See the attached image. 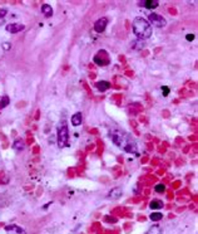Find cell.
Masks as SVG:
<instances>
[{"label":"cell","mask_w":198,"mask_h":234,"mask_svg":"<svg viewBox=\"0 0 198 234\" xmlns=\"http://www.w3.org/2000/svg\"><path fill=\"white\" fill-rule=\"evenodd\" d=\"M133 33L138 37V39H147L152 35V25L148 23L147 19L137 17L133 20Z\"/></svg>","instance_id":"1"},{"label":"cell","mask_w":198,"mask_h":234,"mask_svg":"<svg viewBox=\"0 0 198 234\" xmlns=\"http://www.w3.org/2000/svg\"><path fill=\"white\" fill-rule=\"evenodd\" d=\"M57 136H58V145H59V147H65L68 145V140H69V131H68V126L65 124V121H63L58 126Z\"/></svg>","instance_id":"2"},{"label":"cell","mask_w":198,"mask_h":234,"mask_svg":"<svg viewBox=\"0 0 198 234\" xmlns=\"http://www.w3.org/2000/svg\"><path fill=\"white\" fill-rule=\"evenodd\" d=\"M110 139L117 146H123L124 147L127 143H129L131 141H128V136L125 134H123L120 131H112L110 132Z\"/></svg>","instance_id":"3"},{"label":"cell","mask_w":198,"mask_h":234,"mask_svg":"<svg viewBox=\"0 0 198 234\" xmlns=\"http://www.w3.org/2000/svg\"><path fill=\"white\" fill-rule=\"evenodd\" d=\"M148 20H149V24H152L154 26H157V28H163V26H165V24H167V22H165V19L162 17V15H158V14H149L148 15Z\"/></svg>","instance_id":"4"},{"label":"cell","mask_w":198,"mask_h":234,"mask_svg":"<svg viewBox=\"0 0 198 234\" xmlns=\"http://www.w3.org/2000/svg\"><path fill=\"white\" fill-rule=\"evenodd\" d=\"M107 24H108V19L107 18H100L98 19L97 22L94 23V30L97 31V33H103L107 28Z\"/></svg>","instance_id":"5"},{"label":"cell","mask_w":198,"mask_h":234,"mask_svg":"<svg viewBox=\"0 0 198 234\" xmlns=\"http://www.w3.org/2000/svg\"><path fill=\"white\" fill-rule=\"evenodd\" d=\"M5 230H7L8 234H26V232L23 229V228H20L19 225H7L5 227Z\"/></svg>","instance_id":"6"},{"label":"cell","mask_w":198,"mask_h":234,"mask_svg":"<svg viewBox=\"0 0 198 234\" xmlns=\"http://www.w3.org/2000/svg\"><path fill=\"white\" fill-rule=\"evenodd\" d=\"M139 5L146 9H156L159 5V3L158 0H143V1L139 3Z\"/></svg>","instance_id":"7"},{"label":"cell","mask_w":198,"mask_h":234,"mask_svg":"<svg viewBox=\"0 0 198 234\" xmlns=\"http://www.w3.org/2000/svg\"><path fill=\"white\" fill-rule=\"evenodd\" d=\"M23 29H24V25L19 23H12L7 25V30L9 33H18V31H21Z\"/></svg>","instance_id":"8"},{"label":"cell","mask_w":198,"mask_h":234,"mask_svg":"<svg viewBox=\"0 0 198 234\" xmlns=\"http://www.w3.org/2000/svg\"><path fill=\"white\" fill-rule=\"evenodd\" d=\"M82 120H83V116H82V113L80 112H77V113H74L73 116H72V125L73 126H79V125H82Z\"/></svg>","instance_id":"9"},{"label":"cell","mask_w":198,"mask_h":234,"mask_svg":"<svg viewBox=\"0 0 198 234\" xmlns=\"http://www.w3.org/2000/svg\"><path fill=\"white\" fill-rule=\"evenodd\" d=\"M41 12H43V14H44L46 18H50L53 15V9H51V7L49 4H43L41 5Z\"/></svg>","instance_id":"10"},{"label":"cell","mask_w":198,"mask_h":234,"mask_svg":"<svg viewBox=\"0 0 198 234\" xmlns=\"http://www.w3.org/2000/svg\"><path fill=\"white\" fill-rule=\"evenodd\" d=\"M95 87H97L100 92H104V91H107V89H109L110 84L107 81H99V82H97V84H95Z\"/></svg>","instance_id":"11"},{"label":"cell","mask_w":198,"mask_h":234,"mask_svg":"<svg viewBox=\"0 0 198 234\" xmlns=\"http://www.w3.org/2000/svg\"><path fill=\"white\" fill-rule=\"evenodd\" d=\"M94 63H97L98 66H107V64H109V57H107V58H100V57H98V56H95V57H94Z\"/></svg>","instance_id":"12"},{"label":"cell","mask_w":198,"mask_h":234,"mask_svg":"<svg viewBox=\"0 0 198 234\" xmlns=\"http://www.w3.org/2000/svg\"><path fill=\"white\" fill-rule=\"evenodd\" d=\"M120 195H122V189L120 188H115V189H113L112 191H109L108 198H110V199H118Z\"/></svg>","instance_id":"13"},{"label":"cell","mask_w":198,"mask_h":234,"mask_svg":"<svg viewBox=\"0 0 198 234\" xmlns=\"http://www.w3.org/2000/svg\"><path fill=\"white\" fill-rule=\"evenodd\" d=\"M124 150L127 152H131V154H138V150H137V145L134 142H129L127 143V145L124 146Z\"/></svg>","instance_id":"14"},{"label":"cell","mask_w":198,"mask_h":234,"mask_svg":"<svg viewBox=\"0 0 198 234\" xmlns=\"http://www.w3.org/2000/svg\"><path fill=\"white\" fill-rule=\"evenodd\" d=\"M13 148H14L15 151H21L24 148V141L21 140V139L15 140L14 143H13Z\"/></svg>","instance_id":"15"},{"label":"cell","mask_w":198,"mask_h":234,"mask_svg":"<svg viewBox=\"0 0 198 234\" xmlns=\"http://www.w3.org/2000/svg\"><path fill=\"white\" fill-rule=\"evenodd\" d=\"M162 233H163V230L159 225H153L152 228H149L146 232V234H162Z\"/></svg>","instance_id":"16"},{"label":"cell","mask_w":198,"mask_h":234,"mask_svg":"<svg viewBox=\"0 0 198 234\" xmlns=\"http://www.w3.org/2000/svg\"><path fill=\"white\" fill-rule=\"evenodd\" d=\"M162 206H163V203H162L160 200H152L151 204H149V208H151V209H154V210L160 209Z\"/></svg>","instance_id":"17"},{"label":"cell","mask_w":198,"mask_h":234,"mask_svg":"<svg viewBox=\"0 0 198 234\" xmlns=\"http://www.w3.org/2000/svg\"><path fill=\"white\" fill-rule=\"evenodd\" d=\"M163 218V215H162V213H158V211H156V213H152L151 215H149V219H151L152 222H158V220H160Z\"/></svg>","instance_id":"18"},{"label":"cell","mask_w":198,"mask_h":234,"mask_svg":"<svg viewBox=\"0 0 198 234\" xmlns=\"http://www.w3.org/2000/svg\"><path fill=\"white\" fill-rule=\"evenodd\" d=\"M9 103H10V99H9L8 96H3L1 99H0V110H1V108H5Z\"/></svg>","instance_id":"19"},{"label":"cell","mask_w":198,"mask_h":234,"mask_svg":"<svg viewBox=\"0 0 198 234\" xmlns=\"http://www.w3.org/2000/svg\"><path fill=\"white\" fill-rule=\"evenodd\" d=\"M154 190H156L157 193H163V191L165 190V186H164L163 184H158V185L154 186Z\"/></svg>","instance_id":"20"},{"label":"cell","mask_w":198,"mask_h":234,"mask_svg":"<svg viewBox=\"0 0 198 234\" xmlns=\"http://www.w3.org/2000/svg\"><path fill=\"white\" fill-rule=\"evenodd\" d=\"M162 92H163V96H164V97H167V96L169 94V87L163 86V87H162Z\"/></svg>","instance_id":"21"},{"label":"cell","mask_w":198,"mask_h":234,"mask_svg":"<svg viewBox=\"0 0 198 234\" xmlns=\"http://www.w3.org/2000/svg\"><path fill=\"white\" fill-rule=\"evenodd\" d=\"M186 39L188 40V42H192L194 39V34H187V37H186Z\"/></svg>","instance_id":"22"},{"label":"cell","mask_w":198,"mask_h":234,"mask_svg":"<svg viewBox=\"0 0 198 234\" xmlns=\"http://www.w3.org/2000/svg\"><path fill=\"white\" fill-rule=\"evenodd\" d=\"M3 47H4V49H10V47H12V45H10V43H8V42H7V43H4L3 44Z\"/></svg>","instance_id":"23"}]
</instances>
